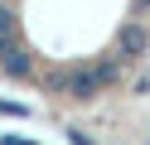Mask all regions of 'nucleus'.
<instances>
[{"label":"nucleus","instance_id":"1","mask_svg":"<svg viewBox=\"0 0 150 145\" xmlns=\"http://www.w3.org/2000/svg\"><path fill=\"white\" fill-rule=\"evenodd\" d=\"M0 145H29V140H20V135H0Z\"/></svg>","mask_w":150,"mask_h":145},{"label":"nucleus","instance_id":"2","mask_svg":"<svg viewBox=\"0 0 150 145\" xmlns=\"http://www.w3.org/2000/svg\"><path fill=\"white\" fill-rule=\"evenodd\" d=\"M145 5H150V0H145Z\"/></svg>","mask_w":150,"mask_h":145}]
</instances>
